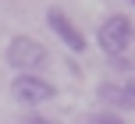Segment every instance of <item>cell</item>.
<instances>
[{
	"instance_id": "6da1fadb",
	"label": "cell",
	"mask_w": 135,
	"mask_h": 124,
	"mask_svg": "<svg viewBox=\"0 0 135 124\" xmlns=\"http://www.w3.org/2000/svg\"><path fill=\"white\" fill-rule=\"evenodd\" d=\"M7 64H11L18 75H39L50 64V53L32 35H14V39L7 43Z\"/></svg>"
},
{
	"instance_id": "7a4b0ae2",
	"label": "cell",
	"mask_w": 135,
	"mask_h": 124,
	"mask_svg": "<svg viewBox=\"0 0 135 124\" xmlns=\"http://www.w3.org/2000/svg\"><path fill=\"white\" fill-rule=\"evenodd\" d=\"M11 96L21 106L32 110V106H43V103H50L57 96V85L50 78H43V75H14L11 78Z\"/></svg>"
},
{
	"instance_id": "3957f363",
	"label": "cell",
	"mask_w": 135,
	"mask_h": 124,
	"mask_svg": "<svg viewBox=\"0 0 135 124\" xmlns=\"http://www.w3.org/2000/svg\"><path fill=\"white\" fill-rule=\"evenodd\" d=\"M132 32H135V28H132V21L124 18V14H110V18L100 25V32H96V43H100V50H103L107 57L117 60V57L128 50Z\"/></svg>"
},
{
	"instance_id": "277c9868",
	"label": "cell",
	"mask_w": 135,
	"mask_h": 124,
	"mask_svg": "<svg viewBox=\"0 0 135 124\" xmlns=\"http://www.w3.org/2000/svg\"><path fill=\"white\" fill-rule=\"evenodd\" d=\"M46 28L64 43L68 50H71V53H82V50H85V35L71 25V18H68L61 7H50V11H46Z\"/></svg>"
},
{
	"instance_id": "5b68a950",
	"label": "cell",
	"mask_w": 135,
	"mask_h": 124,
	"mask_svg": "<svg viewBox=\"0 0 135 124\" xmlns=\"http://www.w3.org/2000/svg\"><path fill=\"white\" fill-rule=\"evenodd\" d=\"M100 99L107 106H114V110H132V106H135V99L121 89V85H114V82H103L100 85ZM114 110H110V113H114Z\"/></svg>"
},
{
	"instance_id": "8992f818",
	"label": "cell",
	"mask_w": 135,
	"mask_h": 124,
	"mask_svg": "<svg viewBox=\"0 0 135 124\" xmlns=\"http://www.w3.org/2000/svg\"><path fill=\"white\" fill-rule=\"evenodd\" d=\"M89 124H124V121L117 117V113H110V110H103V113H96V117L89 121Z\"/></svg>"
},
{
	"instance_id": "52a82bcc",
	"label": "cell",
	"mask_w": 135,
	"mask_h": 124,
	"mask_svg": "<svg viewBox=\"0 0 135 124\" xmlns=\"http://www.w3.org/2000/svg\"><path fill=\"white\" fill-rule=\"evenodd\" d=\"M21 124H57V121H50L46 113H25V117H21Z\"/></svg>"
},
{
	"instance_id": "ba28073f",
	"label": "cell",
	"mask_w": 135,
	"mask_h": 124,
	"mask_svg": "<svg viewBox=\"0 0 135 124\" xmlns=\"http://www.w3.org/2000/svg\"><path fill=\"white\" fill-rule=\"evenodd\" d=\"M121 89H124V92H128V96L135 99V78H128V82H124V85H121Z\"/></svg>"
},
{
	"instance_id": "9c48e42d",
	"label": "cell",
	"mask_w": 135,
	"mask_h": 124,
	"mask_svg": "<svg viewBox=\"0 0 135 124\" xmlns=\"http://www.w3.org/2000/svg\"><path fill=\"white\" fill-rule=\"evenodd\" d=\"M132 4H135V0H132Z\"/></svg>"
}]
</instances>
